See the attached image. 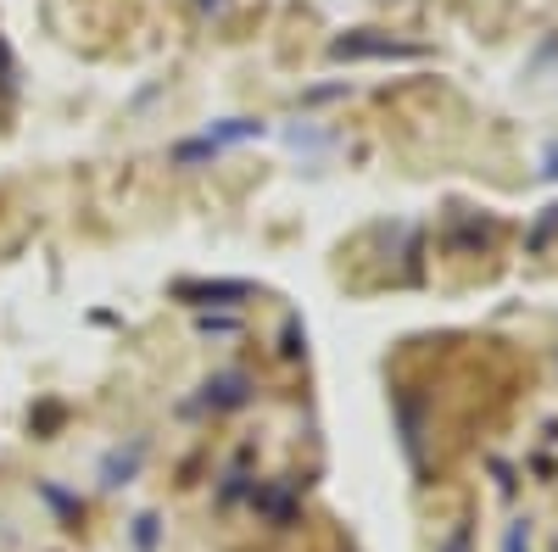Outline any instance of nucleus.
Returning a JSON list of instances; mask_svg holds the SVG:
<instances>
[{
    "mask_svg": "<svg viewBox=\"0 0 558 552\" xmlns=\"http://www.w3.org/2000/svg\"><path fill=\"white\" fill-rule=\"evenodd\" d=\"M241 396H246V375H218V380H207V402H218V407L241 402Z\"/></svg>",
    "mask_w": 558,
    "mask_h": 552,
    "instance_id": "obj_1",
    "label": "nucleus"
},
{
    "mask_svg": "<svg viewBox=\"0 0 558 552\" xmlns=\"http://www.w3.org/2000/svg\"><path fill=\"white\" fill-rule=\"evenodd\" d=\"M184 296H207V302H218V307H223V296H252V291H246V285H202V291L191 285Z\"/></svg>",
    "mask_w": 558,
    "mask_h": 552,
    "instance_id": "obj_2",
    "label": "nucleus"
}]
</instances>
